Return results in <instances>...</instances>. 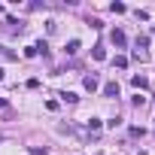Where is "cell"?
<instances>
[{
	"label": "cell",
	"mask_w": 155,
	"mask_h": 155,
	"mask_svg": "<svg viewBox=\"0 0 155 155\" xmlns=\"http://www.w3.org/2000/svg\"><path fill=\"white\" fill-rule=\"evenodd\" d=\"M82 85H85V91H97V85H101V79H97V76L91 73V76H85V79H82Z\"/></svg>",
	"instance_id": "1"
},
{
	"label": "cell",
	"mask_w": 155,
	"mask_h": 155,
	"mask_svg": "<svg viewBox=\"0 0 155 155\" xmlns=\"http://www.w3.org/2000/svg\"><path fill=\"white\" fill-rule=\"evenodd\" d=\"M110 40H113V46H119V49H122V46L128 43V37H125L122 31H113V34H110Z\"/></svg>",
	"instance_id": "2"
},
{
	"label": "cell",
	"mask_w": 155,
	"mask_h": 155,
	"mask_svg": "<svg viewBox=\"0 0 155 155\" xmlns=\"http://www.w3.org/2000/svg\"><path fill=\"white\" fill-rule=\"evenodd\" d=\"M104 97H119V82H107L104 85Z\"/></svg>",
	"instance_id": "3"
},
{
	"label": "cell",
	"mask_w": 155,
	"mask_h": 155,
	"mask_svg": "<svg viewBox=\"0 0 155 155\" xmlns=\"http://www.w3.org/2000/svg\"><path fill=\"white\" fill-rule=\"evenodd\" d=\"M34 49H37V55H43V58H49V43H46V40H40V43H34Z\"/></svg>",
	"instance_id": "4"
},
{
	"label": "cell",
	"mask_w": 155,
	"mask_h": 155,
	"mask_svg": "<svg viewBox=\"0 0 155 155\" xmlns=\"http://www.w3.org/2000/svg\"><path fill=\"white\" fill-rule=\"evenodd\" d=\"M61 101H64V104H76L79 97H76V91H61Z\"/></svg>",
	"instance_id": "5"
},
{
	"label": "cell",
	"mask_w": 155,
	"mask_h": 155,
	"mask_svg": "<svg viewBox=\"0 0 155 155\" xmlns=\"http://www.w3.org/2000/svg\"><path fill=\"white\" fill-rule=\"evenodd\" d=\"M91 55H94V61H104V58H107V49H104V46H94Z\"/></svg>",
	"instance_id": "6"
},
{
	"label": "cell",
	"mask_w": 155,
	"mask_h": 155,
	"mask_svg": "<svg viewBox=\"0 0 155 155\" xmlns=\"http://www.w3.org/2000/svg\"><path fill=\"white\" fill-rule=\"evenodd\" d=\"M79 49H82V46H79V40H70V43H67V55H76Z\"/></svg>",
	"instance_id": "7"
},
{
	"label": "cell",
	"mask_w": 155,
	"mask_h": 155,
	"mask_svg": "<svg viewBox=\"0 0 155 155\" xmlns=\"http://www.w3.org/2000/svg\"><path fill=\"white\" fill-rule=\"evenodd\" d=\"M113 64H116L119 70H125V67H128V58H125V55H116V58H113Z\"/></svg>",
	"instance_id": "8"
},
{
	"label": "cell",
	"mask_w": 155,
	"mask_h": 155,
	"mask_svg": "<svg viewBox=\"0 0 155 155\" xmlns=\"http://www.w3.org/2000/svg\"><path fill=\"white\" fill-rule=\"evenodd\" d=\"M131 85L134 88H146V79H143V76H131Z\"/></svg>",
	"instance_id": "9"
},
{
	"label": "cell",
	"mask_w": 155,
	"mask_h": 155,
	"mask_svg": "<svg viewBox=\"0 0 155 155\" xmlns=\"http://www.w3.org/2000/svg\"><path fill=\"white\" fill-rule=\"evenodd\" d=\"M101 125H104L101 119H91V122H88V131H94V134H97V131H101Z\"/></svg>",
	"instance_id": "10"
},
{
	"label": "cell",
	"mask_w": 155,
	"mask_h": 155,
	"mask_svg": "<svg viewBox=\"0 0 155 155\" xmlns=\"http://www.w3.org/2000/svg\"><path fill=\"white\" fill-rule=\"evenodd\" d=\"M113 12H116V15H122V12H128V6H125V3H113Z\"/></svg>",
	"instance_id": "11"
},
{
	"label": "cell",
	"mask_w": 155,
	"mask_h": 155,
	"mask_svg": "<svg viewBox=\"0 0 155 155\" xmlns=\"http://www.w3.org/2000/svg\"><path fill=\"white\" fill-rule=\"evenodd\" d=\"M146 46H149V37H137V49H140V52H143V49H146Z\"/></svg>",
	"instance_id": "12"
},
{
	"label": "cell",
	"mask_w": 155,
	"mask_h": 155,
	"mask_svg": "<svg viewBox=\"0 0 155 155\" xmlns=\"http://www.w3.org/2000/svg\"><path fill=\"white\" fill-rule=\"evenodd\" d=\"M0 107H6V101H3V97H0Z\"/></svg>",
	"instance_id": "13"
},
{
	"label": "cell",
	"mask_w": 155,
	"mask_h": 155,
	"mask_svg": "<svg viewBox=\"0 0 155 155\" xmlns=\"http://www.w3.org/2000/svg\"><path fill=\"white\" fill-rule=\"evenodd\" d=\"M0 79H3V70H0Z\"/></svg>",
	"instance_id": "14"
},
{
	"label": "cell",
	"mask_w": 155,
	"mask_h": 155,
	"mask_svg": "<svg viewBox=\"0 0 155 155\" xmlns=\"http://www.w3.org/2000/svg\"><path fill=\"white\" fill-rule=\"evenodd\" d=\"M0 9H3V6H0Z\"/></svg>",
	"instance_id": "15"
},
{
	"label": "cell",
	"mask_w": 155,
	"mask_h": 155,
	"mask_svg": "<svg viewBox=\"0 0 155 155\" xmlns=\"http://www.w3.org/2000/svg\"><path fill=\"white\" fill-rule=\"evenodd\" d=\"M152 34H155V31H152Z\"/></svg>",
	"instance_id": "16"
}]
</instances>
